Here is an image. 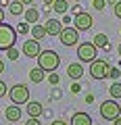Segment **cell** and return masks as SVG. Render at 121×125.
<instances>
[{
	"instance_id": "obj_21",
	"label": "cell",
	"mask_w": 121,
	"mask_h": 125,
	"mask_svg": "<svg viewBox=\"0 0 121 125\" xmlns=\"http://www.w3.org/2000/svg\"><path fill=\"white\" fill-rule=\"evenodd\" d=\"M9 10H11V15H21L25 9H23L21 0H17V2H11V4H9Z\"/></svg>"
},
{
	"instance_id": "obj_1",
	"label": "cell",
	"mask_w": 121,
	"mask_h": 125,
	"mask_svg": "<svg viewBox=\"0 0 121 125\" xmlns=\"http://www.w3.org/2000/svg\"><path fill=\"white\" fill-rule=\"evenodd\" d=\"M38 67L42 69V71L46 73H52L58 69V65H61V56H58L54 50H40V54H38Z\"/></svg>"
},
{
	"instance_id": "obj_7",
	"label": "cell",
	"mask_w": 121,
	"mask_h": 125,
	"mask_svg": "<svg viewBox=\"0 0 121 125\" xmlns=\"http://www.w3.org/2000/svg\"><path fill=\"white\" fill-rule=\"evenodd\" d=\"M58 40L63 46H75L77 40H79V31L75 27H63L61 33H58Z\"/></svg>"
},
{
	"instance_id": "obj_5",
	"label": "cell",
	"mask_w": 121,
	"mask_h": 125,
	"mask_svg": "<svg viewBox=\"0 0 121 125\" xmlns=\"http://www.w3.org/2000/svg\"><path fill=\"white\" fill-rule=\"evenodd\" d=\"M77 58L79 62H92L96 58V46L92 42H81L77 46Z\"/></svg>"
},
{
	"instance_id": "obj_38",
	"label": "cell",
	"mask_w": 121,
	"mask_h": 125,
	"mask_svg": "<svg viewBox=\"0 0 121 125\" xmlns=\"http://www.w3.org/2000/svg\"><path fill=\"white\" fill-rule=\"evenodd\" d=\"M107 2H109V4H115V2H117V0H107Z\"/></svg>"
},
{
	"instance_id": "obj_3",
	"label": "cell",
	"mask_w": 121,
	"mask_h": 125,
	"mask_svg": "<svg viewBox=\"0 0 121 125\" xmlns=\"http://www.w3.org/2000/svg\"><path fill=\"white\" fill-rule=\"evenodd\" d=\"M6 94L11 96V102H13V104H19V106H21V104H25L27 100H29V88H27V85H23V83L13 85Z\"/></svg>"
},
{
	"instance_id": "obj_8",
	"label": "cell",
	"mask_w": 121,
	"mask_h": 125,
	"mask_svg": "<svg viewBox=\"0 0 121 125\" xmlns=\"http://www.w3.org/2000/svg\"><path fill=\"white\" fill-rule=\"evenodd\" d=\"M73 23H75V29L77 31H88L90 27L94 25V19H92L90 13H77L75 19H73Z\"/></svg>"
},
{
	"instance_id": "obj_35",
	"label": "cell",
	"mask_w": 121,
	"mask_h": 125,
	"mask_svg": "<svg viewBox=\"0 0 121 125\" xmlns=\"http://www.w3.org/2000/svg\"><path fill=\"white\" fill-rule=\"evenodd\" d=\"M2 21H4V10L0 9V23H2Z\"/></svg>"
},
{
	"instance_id": "obj_29",
	"label": "cell",
	"mask_w": 121,
	"mask_h": 125,
	"mask_svg": "<svg viewBox=\"0 0 121 125\" xmlns=\"http://www.w3.org/2000/svg\"><path fill=\"white\" fill-rule=\"evenodd\" d=\"M6 92H9V90H6V83L0 79V98H2V96H6Z\"/></svg>"
},
{
	"instance_id": "obj_37",
	"label": "cell",
	"mask_w": 121,
	"mask_h": 125,
	"mask_svg": "<svg viewBox=\"0 0 121 125\" xmlns=\"http://www.w3.org/2000/svg\"><path fill=\"white\" fill-rule=\"evenodd\" d=\"M117 52H119V56H121V44H119V46H117Z\"/></svg>"
},
{
	"instance_id": "obj_16",
	"label": "cell",
	"mask_w": 121,
	"mask_h": 125,
	"mask_svg": "<svg viewBox=\"0 0 121 125\" xmlns=\"http://www.w3.org/2000/svg\"><path fill=\"white\" fill-rule=\"evenodd\" d=\"M23 15H25V23H29V25H33V23H38V19H40V13H38V9H25L23 10Z\"/></svg>"
},
{
	"instance_id": "obj_22",
	"label": "cell",
	"mask_w": 121,
	"mask_h": 125,
	"mask_svg": "<svg viewBox=\"0 0 121 125\" xmlns=\"http://www.w3.org/2000/svg\"><path fill=\"white\" fill-rule=\"evenodd\" d=\"M4 52H6V56H9L11 61H17V58H19V50L15 48V46H11V48H6Z\"/></svg>"
},
{
	"instance_id": "obj_10",
	"label": "cell",
	"mask_w": 121,
	"mask_h": 125,
	"mask_svg": "<svg viewBox=\"0 0 121 125\" xmlns=\"http://www.w3.org/2000/svg\"><path fill=\"white\" fill-rule=\"evenodd\" d=\"M21 115H23V111L19 108V104H11V106L4 108V117H6V121H11V123H17V121L21 119Z\"/></svg>"
},
{
	"instance_id": "obj_13",
	"label": "cell",
	"mask_w": 121,
	"mask_h": 125,
	"mask_svg": "<svg viewBox=\"0 0 121 125\" xmlns=\"http://www.w3.org/2000/svg\"><path fill=\"white\" fill-rule=\"evenodd\" d=\"M25 104H27L25 111H27V115H29V117H40L42 113H44V106H42L40 102H36V100H27Z\"/></svg>"
},
{
	"instance_id": "obj_33",
	"label": "cell",
	"mask_w": 121,
	"mask_h": 125,
	"mask_svg": "<svg viewBox=\"0 0 121 125\" xmlns=\"http://www.w3.org/2000/svg\"><path fill=\"white\" fill-rule=\"evenodd\" d=\"M4 71V61H2V58H0V73Z\"/></svg>"
},
{
	"instance_id": "obj_15",
	"label": "cell",
	"mask_w": 121,
	"mask_h": 125,
	"mask_svg": "<svg viewBox=\"0 0 121 125\" xmlns=\"http://www.w3.org/2000/svg\"><path fill=\"white\" fill-rule=\"evenodd\" d=\"M92 44H94L96 48H107V50H111V46H109V36H107V33H96L94 40H92Z\"/></svg>"
},
{
	"instance_id": "obj_34",
	"label": "cell",
	"mask_w": 121,
	"mask_h": 125,
	"mask_svg": "<svg viewBox=\"0 0 121 125\" xmlns=\"http://www.w3.org/2000/svg\"><path fill=\"white\" fill-rule=\"evenodd\" d=\"M113 121H115V125H121V117H115Z\"/></svg>"
},
{
	"instance_id": "obj_12",
	"label": "cell",
	"mask_w": 121,
	"mask_h": 125,
	"mask_svg": "<svg viewBox=\"0 0 121 125\" xmlns=\"http://www.w3.org/2000/svg\"><path fill=\"white\" fill-rule=\"evenodd\" d=\"M67 75L71 77L73 81L81 79V75H84V67H81V62H71V65L67 67Z\"/></svg>"
},
{
	"instance_id": "obj_14",
	"label": "cell",
	"mask_w": 121,
	"mask_h": 125,
	"mask_svg": "<svg viewBox=\"0 0 121 125\" xmlns=\"http://www.w3.org/2000/svg\"><path fill=\"white\" fill-rule=\"evenodd\" d=\"M69 125H92V117L88 113H75L71 117V123Z\"/></svg>"
},
{
	"instance_id": "obj_6",
	"label": "cell",
	"mask_w": 121,
	"mask_h": 125,
	"mask_svg": "<svg viewBox=\"0 0 121 125\" xmlns=\"http://www.w3.org/2000/svg\"><path fill=\"white\" fill-rule=\"evenodd\" d=\"M109 65L104 58H94V61L90 62V75L94 77V79H104L107 77V73H109Z\"/></svg>"
},
{
	"instance_id": "obj_28",
	"label": "cell",
	"mask_w": 121,
	"mask_h": 125,
	"mask_svg": "<svg viewBox=\"0 0 121 125\" xmlns=\"http://www.w3.org/2000/svg\"><path fill=\"white\" fill-rule=\"evenodd\" d=\"M48 81H50V83H54V85H56V83H58V75H56V73L52 71V73L48 75Z\"/></svg>"
},
{
	"instance_id": "obj_23",
	"label": "cell",
	"mask_w": 121,
	"mask_h": 125,
	"mask_svg": "<svg viewBox=\"0 0 121 125\" xmlns=\"http://www.w3.org/2000/svg\"><path fill=\"white\" fill-rule=\"evenodd\" d=\"M107 77H111V79H117V77H121V71L117 67H109V73H107Z\"/></svg>"
},
{
	"instance_id": "obj_24",
	"label": "cell",
	"mask_w": 121,
	"mask_h": 125,
	"mask_svg": "<svg viewBox=\"0 0 121 125\" xmlns=\"http://www.w3.org/2000/svg\"><path fill=\"white\" fill-rule=\"evenodd\" d=\"M92 4H94V9H96V10H102L104 6H107V0H94Z\"/></svg>"
},
{
	"instance_id": "obj_39",
	"label": "cell",
	"mask_w": 121,
	"mask_h": 125,
	"mask_svg": "<svg viewBox=\"0 0 121 125\" xmlns=\"http://www.w3.org/2000/svg\"><path fill=\"white\" fill-rule=\"evenodd\" d=\"M0 2H6V0H0Z\"/></svg>"
},
{
	"instance_id": "obj_31",
	"label": "cell",
	"mask_w": 121,
	"mask_h": 125,
	"mask_svg": "<svg viewBox=\"0 0 121 125\" xmlns=\"http://www.w3.org/2000/svg\"><path fill=\"white\" fill-rule=\"evenodd\" d=\"M50 125H69V123H67V121H63V119H56V121H52Z\"/></svg>"
},
{
	"instance_id": "obj_36",
	"label": "cell",
	"mask_w": 121,
	"mask_h": 125,
	"mask_svg": "<svg viewBox=\"0 0 121 125\" xmlns=\"http://www.w3.org/2000/svg\"><path fill=\"white\" fill-rule=\"evenodd\" d=\"M52 2H54V0H44V4H46V6H50Z\"/></svg>"
},
{
	"instance_id": "obj_2",
	"label": "cell",
	"mask_w": 121,
	"mask_h": 125,
	"mask_svg": "<svg viewBox=\"0 0 121 125\" xmlns=\"http://www.w3.org/2000/svg\"><path fill=\"white\" fill-rule=\"evenodd\" d=\"M15 42H17V29L2 21L0 23V50H6L11 46H15Z\"/></svg>"
},
{
	"instance_id": "obj_32",
	"label": "cell",
	"mask_w": 121,
	"mask_h": 125,
	"mask_svg": "<svg viewBox=\"0 0 121 125\" xmlns=\"http://www.w3.org/2000/svg\"><path fill=\"white\" fill-rule=\"evenodd\" d=\"M21 4L23 6H29V4H33V0H21Z\"/></svg>"
},
{
	"instance_id": "obj_20",
	"label": "cell",
	"mask_w": 121,
	"mask_h": 125,
	"mask_svg": "<svg viewBox=\"0 0 121 125\" xmlns=\"http://www.w3.org/2000/svg\"><path fill=\"white\" fill-rule=\"evenodd\" d=\"M109 94H111V98H121V83H119V81H115V79H113V85H111V88H109Z\"/></svg>"
},
{
	"instance_id": "obj_25",
	"label": "cell",
	"mask_w": 121,
	"mask_h": 125,
	"mask_svg": "<svg viewBox=\"0 0 121 125\" xmlns=\"http://www.w3.org/2000/svg\"><path fill=\"white\" fill-rule=\"evenodd\" d=\"M113 10H115V17H117V19H121V0L113 4Z\"/></svg>"
},
{
	"instance_id": "obj_17",
	"label": "cell",
	"mask_w": 121,
	"mask_h": 125,
	"mask_svg": "<svg viewBox=\"0 0 121 125\" xmlns=\"http://www.w3.org/2000/svg\"><path fill=\"white\" fill-rule=\"evenodd\" d=\"M50 6H52V10H54V13H58V15H65L69 10V2H67V0H54Z\"/></svg>"
},
{
	"instance_id": "obj_4",
	"label": "cell",
	"mask_w": 121,
	"mask_h": 125,
	"mask_svg": "<svg viewBox=\"0 0 121 125\" xmlns=\"http://www.w3.org/2000/svg\"><path fill=\"white\" fill-rule=\"evenodd\" d=\"M119 115H121V106L117 104V100H115V98L104 100V102L100 104V117H102V119L113 121L115 117H119Z\"/></svg>"
},
{
	"instance_id": "obj_26",
	"label": "cell",
	"mask_w": 121,
	"mask_h": 125,
	"mask_svg": "<svg viewBox=\"0 0 121 125\" xmlns=\"http://www.w3.org/2000/svg\"><path fill=\"white\" fill-rule=\"evenodd\" d=\"M17 31L19 33H27V31H29V23H21V25L17 27Z\"/></svg>"
},
{
	"instance_id": "obj_19",
	"label": "cell",
	"mask_w": 121,
	"mask_h": 125,
	"mask_svg": "<svg viewBox=\"0 0 121 125\" xmlns=\"http://www.w3.org/2000/svg\"><path fill=\"white\" fill-rule=\"evenodd\" d=\"M44 36H46V29H44V25H36V23H33V27H32V38L40 42Z\"/></svg>"
},
{
	"instance_id": "obj_18",
	"label": "cell",
	"mask_w": 121,
	"mask_h": 125,
	"mask_svg": "<svg viewBox=\"0 0 121 125\" xmlns=\"http://www.w3.org/2000/svg\"><path fill=\"white\" fill-rule=\"evenodd\" d=\"M44 77H46V71H42L40 67L29 71V79H32L33 83H40V81H44Z\"/></svg>"
},
{
	"instance_id": "obj_9",
	"label": "cell",
	"mask_w": 121,
	"mask_h": 125,
	"mask_svg": "<svg viewBox=\"0 0 121 125\" xmlns=\"http://www.w3.org/2000/svg\"><path fill=\"white\" fill-rule=\"evenodd\" d=\"M23 54H25L27 58H36L38 54H40V42L38 40H27L25 44H23Z\"/></svg>"
},
{
	"instance_id": "obj_30",
	"label": "cell",
	"mask_w": 121,
	"mask_h": 125,
	"mask_svg": "<svg viewBox=\"0 0 121 125\" xmlns=\"http://www.w3.org/2000/svg\"><path fill=\"white\" fill-rule=\"evenodd\" d=\"M71 92H73V94H79V92H81V85H79V83H73V85H71Z\"/></svg>"
},
{
	"instance_id": "obj_27",
	"label": "cell",
	"mask_w": 121,
	"mask_h": 125,
	"mask_svg": "<svg viewBox=\"0 0 121 125\" xmlns=\"http://www.w3.org/2000/svg\"><path fill=\"white\" fill-rule=\"evenodd\" d=\"M25 125H42V123H40V119H38V117H29Z\"/></svg>"
},
{
	"instance_id": "obj_11",
	"label": "cell",
	"mask_w": 121,
	"mask_h": 125,
	"mask_svg": "<svg viewBox=\"0 0 121 125\" xmlns=\"http://www.w3.org/2000/svg\"><path fill=\"white\" fill-rule=\"evenodd\" d=\"M44 29H46V36H58L61 29H63V23L58 21V19H48L44 23Z\"/></svg>"
}]
</instances>
